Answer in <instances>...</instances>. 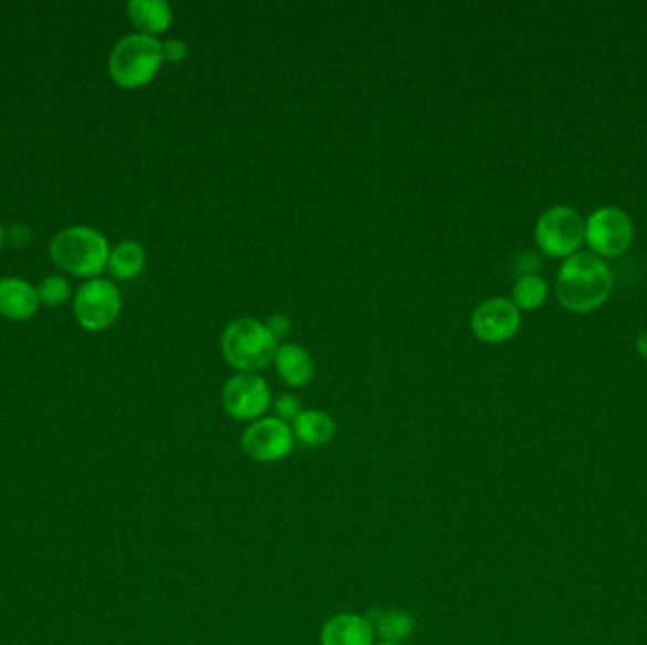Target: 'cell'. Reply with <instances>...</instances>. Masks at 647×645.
Instances as JSON below:
<instances>
[{
	"label": "cell",
	"instance_id": "6da1fadb",
	"mask_svg": "<svg viewBox=\"0 0 647 645\" xmlns=\"http://www.w3.org/2000/svg\"><path fill=\"white\" fill-rule=\"evenodd\" d=\"M614 277L598 256L580 250L563 261L556 274V300L570 313H593L608 301Z\"/></svg>",
	"mask_w": 647,
	"mask_h": 645
},
{
	"label": "cell",
	"instance_id": "7a4b0ae2",
	"mask_svg": "<svg viewBox=\"0 0 647 645\" xmlns=\"http://www.w3.org/2000/svg\"><path fill=\"white\" fill-rule=\"evenodd\" d=\"M276 348L275 335L260 320H236L222 333L223 358L241 373H255L268 367L275 358Z\"/></svg>",
	"mask_w": 647,
	"mask_h": 645
},
{
	"label": "cell",
	"instance_id": "3957f363",
	"mask_svg": "<svg viewBox=\"0 0 647 645\" xmlns=\"http://www.w3.org/2000/svg\"><path fill=\"white\" fill-rule=\"evenodd\" d=\"M50 252L61 269L76 277H97L105 271L111 258L105 235L85 226L55 235Z\"/></svg>",
	"mask_w": 647,
	"mask_h": 645
},
{
	"label": "cell",
	"instance_id": "277c9868",
	"mask_svg": "<svg viewBox=\"0 0 647 645\" xmlns=\"http://www.w3.org/2000/svg\"><path fill=\"white\" fill-rule=\"evenodd\" d=\"M164 63V44L150 34H127L111 53V74L122 87H140Z\"/></svg>",
	"mask_w": 647,
	"mask_h": 645
},
{
	"label": "cell",
	"instance_id": "5b68a950",
	"mask_svg": "<svg viewBox=\"0 0 647 645\" xmlns=\"http://www.w3.org/2000/svg\"><path fill=\"white\" fill-rule=\"evenodd\" d=\"M534 239L543 254L566 260L585 242V222L577 210L556 205L538 218Z\"/></svg>",
	"mask_w": 647,
	"mask_h": 645
},
{
	"label": "cell",
	"instance_id": "8992f818",
	"mask_svg": "<svg viewBox=\"0 0 647 645\" xmlns=\"http://www.w3.org/2000/svg\"><path fill=\"white\" fill-rule=\"evenodd\" d=\"M635 241V222L619 207H601L585 220V242L588 252L598 258L625 254Z\"/></svg>",
	"mask_w": 647,
	"mask_h": 645
},
{
	"label": "cell",
	"instance_id": "52a82bcc",
	"mask_svg": "<svg viewBox=\"0 0 647 645\" xmlns=\"http://www.w3.org/2000/svg\"><path fill=\"white\" fill-rule=\"evenodd\" d=\"M241 447L255 462H281L292 452L294 431L279 417H263L242 431Z\"/></svg>",
	"mask_w": 647,
	"mask_h": 645
},
{
	"label": "cell",
	"instance_id": "ba28073f",
	"mask_svg": "<svg viewBox=\"0 0 647 645\" xmlns=\"http://www.w3.org/2000/svg\"><path fill=\"white\" fill-rule=\"evenodd\" d=\"M222 402L229 417L255 423L271 405V388L258 373H237L223 385Z\"/></svg>",
	"mask_w": 647,
	"mask_h": 645
},
{
	"label": "cell",
	"instance_id": "9c48e42d",
	"mask_svg": "<svg viewBox=\"0 0 647 645\" xmlns=\"http://www.w3.org/2000/svg\"><path fill=\"white\" fill-rule=\"evenodd\" d=\"M122 309L118 288L105 279H93L80 288L74 301V314L85 330L98 332L111 326Z\"/></svg>",
	"mask_w": 647,
	"mask_h": 645
},
{
	"label": "cell",
	"instance_id": "30bf717a",
	"mask_svg": "<svg viewBox=\"0 0 647 645\" xmlns=\"http://www.w3.org/2000/svg\"><path fill=\"white\" fill-rule=\"evenodd\" d=\"M471 332L484 343H505L521 327V311L505 298H491L471 313Z\"/></svg>",
	"mask_w": 647,
	"mask_h": 645
},
{
	"label": "cell",
	"instance_id": "8fae6325",
	"mask_svg": "<svg viewBox=\"0 0 647 645\" xmlns=\"http://www.w3.org/2000/svg\"><path fill=\"white\" fill-rule=\"evenodd\" d=\"M375 631L366 615L340 613L322 625L321 645H375Z\"/></svg>",
	"mask_w": 647,
	"mask_h": 645
},
{
	"label": "cell",
	"instance_id": "7c38bea8",
	"mask_svg": "<svg viewBox=\"0 0 647 645\" xmlns=\"http://www.w3.org/2000/svg\"><path fill=\"white\" fill-rule=\"evenodd\" d=\"M273 362L276 373L292 388H303L314 378L313 356L298 343L279 346Z\"/></svg>",
	"mask_w": 647,
	"mask_h": 645
},
{
	"label": "cell",
	"instance_id": "4fadbf2b",
	"mask_svg": "<svg viewBox=\"0 0 647 645\" xmlns=\"http://www.w3.org/2000/svg\"><path fill=\"white\" fill-rule=\"evenodd\" d=\"M39 292L21 279L0 281V313L13 320L31 319L39 309Z\"/></svg>",
	"mask_w": 647,
	"mask_h": 645
},
{
	"label": "cell",
	"instance_id": "5bb4252c",
	"mask_svg": "<svg viewBox=\"0 0 647 645\" xmlns=\"http://www.w3.org/2000/svg\"><path fill=\"white\" fill-rule=\"evenodd\" d=\"M127 12L133 25L150 37L167 31L173 21V10L165 0H132L127 4Z\"/></svg>",
	"mask_w": 647,
	"mask_h": 645
},
{
	"label": "cell",
	"instance_id": "9a60e30c",
	"mask_svg": "<svg viewBox=\"0 0 647 645\" xmlns=\"http://www.w3.org/2000/svg\"><path fill=\"white\" fill-rule=\"evenodd\" d=\"M294 437L307 447H321L334 439L335 420L324 410H303L292 426Z\"/></svg>",
	"mask_w": 647,
	"mask_h": 645
},
{
	"label": "cell",
	"instance_id": "2e32d148",
	"mask_svg": "<svg viewBox=\"0 0 647 645\" xmlns=\"http://www.w3.org/2000/svg\"><path fill=\"white\" fill-rule=\"evenodd\" d=\"M366 617L383 642L399 644L415 633V620L404 610H372Z\"/></svg>",
	"mask_w": 647,
	"mask_h": 645
},
{
	"label": "cell",
	"instance_id": "e0dca14e",
	"mask_svg": "<svg viewBox=\"0 0 647 645\" xmlns=\"http://www.w3.org/2000/svg\"><path fill=\"white\" fill-rule=\"evenodd\" d=\"M146 263L144 248L135 241L119 242L108 258L112 277L118 281H132L140 274Z\"/></svg>",
	"mask_w": 647,
	"mask_h": 645
},
{
	"label": "cell",
	"instance_id": "ac0fdd59",
	"mask_svg": "<svg viewBox=\"0 0 647 645\" xmlns=\"http://www.w3.org/2000/svg\"><path fill=\"white\" fill-rule=\"evenodd\" d=\"M550 287L540 274H521L513 284L511 298L519 311H536L547 300Z\"/></svg>",
	"mask_w": 647,
	"mask_h": 645
},
{
	"label": "cell",
	"instance_id": "d6986e66",
	"mask_svg": "<svg viewBox=\"0 0 647 645\" xmlns=\"http://www.w3.org/2000/svg\"><path fill=\"white\" fill-rule=\"evenodd\" d=\"M36 292H39L42 303H46L50 306L63 305L71 298V284L60 274H53V277H48V279L40 282Z\"/></svg>",
	"mask_w": 647,
	"mask_h": 645
},
{
	"label": "cell",
	"instance_id": "ffe728a7",
	"mask_svg": "<svg viewBox=\"0 0 647 645\" xmlns=\"http://www.w3.org/2000/svg\"><path fill=\"white\" fill-rule=\"evenodd\" d=\"M275 410L276 417L288 424L294 423L295 418L303 413L300 398H295L294 394H282L275 402Z\"/></svg>",
	"mask_w": 647,
	"mask_h": 645
},
{
	"label": "cell",
	"instance_id": "44dd1931",
	"mask_svg": "<svg viewBox=\"0 0 647 645\" xmlns=\"http://www.w3.org/2000/svg\"><path fill=\"white\" fill-rule=\"evenodd\" d=\"M265 326L269 327V332L273 333L276 341H279L282 340V337H286L288 332L292 330V320H290V316L284 313L271 314Z\"/></svg>",
	"mask_w": 647,
	"mask_h": 645
},
{
	"label": "cell",
	"instance_id": "7402d4cb",
	"mask_svg": "<svg viewBox=\"0 0 647 645\" xmlns=\"http://www.w3.org/2000/svg\"><path fill=\"white\" fill-rule=\"evenodd\" d=\"M186 53H188V48L180 39H170L164 44V61L180 63L186 58Z\"/></svg>",
	"mask_w": 647,
	"mask_h": 645
},
{
	"label": "cell",
	"instance_id": "603a6c76",
	"mask_svg": "<svg viewBox=\"0 0 647 645\" xmlns=\"http://www.w3.org/2000/svg\"><path fill=\"white\" fill-rule=\"evenodd\" d=\"M636 351H638L641 358L647 362V330L638 335V340H636Z\"/></svg>",
	"mask_w": 647,
	"mask_h": 645
},
{
	"label": "cell",
	"instance_id": "cb8c5ba5",
	"mask_svg": "<svg viewBox=\"0 0 647 645\" xmlns=\"http://www.w3.org/2000/svg\"><path fill=\"white\" fill-rule=\"evenodd\" d=\"M2 245H4V229L0 226V247H2Z\"/></svg>",
	"mask_w": 647,
	"mask_h": 645
},
{
	"label": "cell",
	"instance_id": "d4e9b609",
	"mask_svg": "<svg viewBox=\"0 0 647 645\" xmlns=\"http://www.w3.org/2000/svg\"><path fill=\"white\" fill-rule=\"evenodd\" d=\"M375 645H399V644H390V642H380V644Z\"/></svg>",
	"mask_w": 647,
	"mask_h": 645
}]
</instances>
